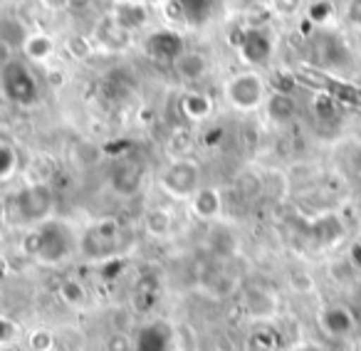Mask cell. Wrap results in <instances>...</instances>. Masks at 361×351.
Returning a JSON list of instances; mask_svg holds the SVG:
<instances>
[{
	"instance_id": "1",
	"label": "cell",
	"mask_w": 361,
	"mask_h": 351,
	"mask_svg": "<svg viewBox=\"0 0 361 351\" xmlns=\"http://www.w3.org/2000/svg\"><path fill=\"white\" fill-rule=\"evenodd\" d=\"M77 250H80V235H75V230L62 221L40 223L25 238V252L42 265H60L70 260Z\"/></svg>"
},
{
	"instance_id": "2",
	"label": "cell",
	"mask_w": 361,
	"mask_h": 351,
	"mask_svg": "<svg viewBox=\"0 0 361 351\" xmlns=\"http://www.w3.org/2000/svg\"><path fill=\"white\" fill-rule=\"evenodd\" d=\"M223 97L226 101L238 111H255L260 109L262 104L267 101V85L262 80L260 72L255 70H245L233 75L231 80L226 82L223 87Z\"/></svg>"
},
{
	"instance_id": "3",
	"label": "cell",
	"mask_w": 361,
	"mask_h": 351,
	"mask_svg": "<svg viewBox=\"0 0 361 351\" xmlns=\"http://www.w3.org/2000/svg\"><path fill=\"white\" fill-rule=\"evenodd\" d=\"M159 183L171 198H176V201H191L193 193L201 188V168H198V161L188 159V156L186 159H173L161 171Z\"/></svg>"
},
{
	"instance_id": "4",
	"label": "cell",
	"mask_w": 361,
	"mask_h": 351,
	"mask_svg": "<svg viewBox=\"0 0 361 351\" xmlns=\"http://www.w3.org/2000/svg\"><path fill=\"white\" fill-rule=\"evenodd\" d=\"M16 218L30 223L32 228L50 221L52 211V188L50 183H27L20 193H16Z\"/></svg>"
},
{
	"instance_id": "5",
	"label": "cell",
	"mask_w": 361,
	"mask_h": 351,
	"mask_svg": "<svg viewBox=\"0 0 361 351\" xmlns=\"http://www.w3.org/2000/svg\"><path fill=\"white\" fill-rule=\"evenodd\" d=\"M119 233L121 228L114 218H102V221L92 223L85 235H80V252L87 257H109L119 242Z\"/></svg>"
},
{
	"instance_id": "6",
	"label": "cell",
	"mask_w": 361,
	"mask_h": 351,
	"mask_svg": "<svg viewBox=\"0 0 361 351\" xmlns=\"http://www.w3.org/2000/svg\"><path fill=\"white\" fill-rule=\"evenodd\" d=\"M92 42H94V47H102V50L121 52V50H126L131 42H134V35H131V32H126L124 27H121L119 23L109 16V13H104V16H102L99 20H97V25H94Z\"/></svg>"
},
{
	"instance_id": "7",
	"label": "cell",
	"mask_w": 361,
	"mask_h": 351,
	"mask_svg": "<svg viewBox=\"0 0 361 351\" xmlns=\"http://www.w3.org/2000/svg\"><path fill=\"white\" fill-rule=\"evenodd\" d=\"M109 16L114 18L126 32L134 35L136 30H141V27L149 23L151 13H149V8H146L144 0H119V3H114V8L109 11Z\"/></svg>"
},
{
	"instance_id": "8",
	"label": "cell",
	"mask_w": 361,
	"mask_h": 351,
	"mask_svg": "<svg viewBox=\"0 0 361 351\" xmlns=\"http://www.w3.org/2000/svg\"><path fill=\"white\" fill-rule=\"evenodd\" d=\"M319 326L324 329V334L341 339V336H349L356 329V319L351 314L349 307L344 304H329L319 312Z\"/></svg>"
},
{
	"instance_id": "9",
	"label": "cell",
	"mask_w": 361,
	"mask_h": 351,
	"mask_svg": "<svg viewBox=\"0 0 361 351\" xmlns=\"http://www.w3.org/2000/svg\"><path fill=\"white\" fill-rule=\"evenodd\" d=\"M171 67L180 82H201L208 75V57L201 50H180Z\"/></svg>"
},
{
	"instance_id": "10",
	"label": "cell",
	"mask_w": 361,
	"mask_h": 351,
	"mask_svg": "<svg viewBox=\"0 0 361 351\" xmlns=\"http://www.w3.org/2000/svg\"><path fill=\"white\" fill-rule=\"evenodd\" d=\"M188 203L198 221H218L223 213V196L216 186H201Z\"/></svg>"
},
{
	"instance_id": "11",
	"label": "cell",
	"mask_w": 361,
	"mask_h": 351,
	"mask_svg": "<svg viewBox=\"0 0 361 351\" xmlns=\"http://www.w3.org/2000/svg\"><path fill=\"white\" fill-rule=\"evenodd\" d=\"M6 70L16 77V87H6V94L11 97L13 101H18V104H32V101L37 99V85L30 77V72L25 70V65L11 60L6 65Z\"/></svg>"
},
{
	"instance_id": "12",
	"label": "cell",
	"mask_w": 361,
	"mask_h": 351,
	"mask_svg": "<svg viewBox=\"0 0 361 351\" xmlns=\"http://www.w3.org/2000/svg\"><path fill=\"white\" fill-rule=\"evenodd\" d=\"M265 109H267V116H270L275 124H287V121H292L297 114L295 97H292L290 92H272V94H267Z\"/></svg>"
},
{
	"instance_id": "13",
	"label": "cell",
	"mask_w": 361,
	"mask_h": 351,
	"mask_svg": "<svg viewBox=\"0 0 361 351\" xmlns=\"http://www.w3.org/2000/svg\"><path fill=\"white\" fill-rule=\"evenodd\" d=\"M344 223H341L339 216H334V213H326V216L317 218L314 223H312V235H314V240L319 242V245H331V242L341 240L344 238Z\"/></svg>"
},
{
	"instance_id": "14",
	"label": "cell",
	"mask_w": 361,
	"mask_h": 351,
	"mask_svg": "<svg viewBox=\"0 0 361 351\" xmlns=\"http://www.w3.org/2000/svg\"><path fill=\"white\" fill-rule=\"evenodd\" d=\"M245 307L255 319H272L277 314V297L265 290H250L245 295Z\"/></svg>"
},
{
	"instance_id": "15",
	"label": "cell",
	"mask_w": 361,
	"mask_h": 351,
	"mask_svg": "<svg viewBox=\"0 0 361 351\" xmlns=\"http://www.w3.org/2000/svg\"><path fill=\"white\" fill-rule=\"evenodd\" d=\"M55 40L45 32H32V35L25 37L23 42V52H25L27 60L32 62H47L52 55H55Z\"/></svg>"
},
{
	"instance_id": "16",
	"label": "cell",
	"mask_w": 361,
	"mask_h": 351,
	"mask_svg": "<svg viewBox=\"0 0 361 351\" xmlns=\"http://www.w3.org/2000/svg\"><path fill=\"white\" fill-rule=\"evenodd\" d=\"M240 50L250 65H262V62H267V57H270L272 42L262 35V30H257L255 27V32H247V40L243 42Z\"/></svg>"
},
{
	"instance_id": "17",
	"label": "cell",
	"mask_w": 361,
	"mask_h": 351,
	"mask_svg": "<svg viewBox=\"0 0 361 351\" xmlns=\"http://www.w3.org/2000/svg\"><path fill=\"white\" fill-rule=\"evenodd\" d=\"M180 111L191 121H203L211 116L213 101L208 99L206 94H201V92H188V94L183 97V101H180Z\"/></svg>"
},
{
	"instance_id": "18",
	"label": "cell",
	"mask_w": 361,
	"mask_h": 351,
	"mask_svg": "<svg viewBox=\"0 0 361 351\" xmlns=\"http://www.w3.org/2000/svg\"><path fill=\"white\" fill-rule=\"evenodd\" d=\"M144 226L154 238H166L173 228V216L166 208H151L144 218Z\"/></svg>"
},
{
	"instance_id": "19",
	"label": "cell",
	"mask_w": 361,
	"mask_h": 351,
	"mask_svg": "<svg viewBox=\"0 0 361 351\" xmlns=\"http://www.w3.org/2000/svg\"><path fill=\"white\" fill-rule=\"evenodd\" d=\"M139 183H141V176L136 166H119L114 171V188L119 193H124V196L139 191Z\"/></svg>"
},
{
	"instance_id": "20",
	"label": "cell",
	"mask_w": 361,
	"mask_h": 351,
	"mask_svg": "<svg viewBox=\"0 0 361 351\" xmlns=\"http://www.w3.org/2000/svg\"><path fill=\"white\" fill-rule=\"evenodd\" d=\"M60 300L67 307H82L87 302V290L77 280H67L60 285Z\"/></svg>"
},
{
	"instance_id": "21",
	"label": "cell",
	"mask_w": 361,
	"mask_h": 351,
	"mask_svg": "<svg viewBox=\"0 0 361 351\" xmlns=\"http://www.w3.org/2000/svg\"><path fill=\"white\" fill-rule=\"evenodd\" d=\"M277 334L270 329H257L247 339V351H277Z\"/></svg>"
},
{
	"instance_id": "22",
	"label": "cell",
	"mask_w": 361,
	"mask_h": 351,
	"mask_svg": "<svg viewBox=\"0 0 361 351\" xmlns=\"http://www.w3.org/2000/svg\"><path fill=\"white\" fill-rule=\"evenodd\" d=\"M65 50L70 52V57H75V60H87V57H92V52H94V42L85 35H70L65 40Z\"/></svg>"
},
{
	"instance_id": "23",
	"label": "cell",
	"mask_w": 361,
	"mask_h": 351,
	"mask_svg": "<svg viewBox=\"0 0 361 351\" xmlns=\"http://www.w3.org/2000/svg\"><path fill=\"white\" fill-rule=\"evenodd\" d=\"M331 16H334V3L331 0H314L307 8V18H310L312 25H326Z\"/></svg>"
},
{
	"instance_id": "24",
	"label": "cell",
	"mask_w": 361,
	"mask_h": 351,
	"mask_svg": "<svg viewBox=\"0 0 361 351\" xmlns=\"http://www.w3.org/2000/svg\"><path fill=\"white\" fill-rule=\"evenodd\" d=\"M27 346H30L32 351H55L57 339L50 329H35L27 336Z\"/></svg>"
},
{
	"instance_id": "25",
	"label": "cell",
	"mask_w": 361,
	"mask_h": 351,
	"mask_svg": "<svg viewBox=\"0 0 361 351\" xmlns=\"http://www.w3.org/2000/svg\"><path fill=\"white\" fill-rule=\"evenodd\" d=\"M314 111H317V116H319V119L329 121V119H334V116L339 114V106H336V101L331 99L329 94H319V97H317V101H314Z\"/></svg>"
},
{
	"instance_id": "26",
	"label": "cell",
	"mask_w": 361,
	"mask_h": 351,
	"mask_svg": "<svg viewBox=\"0 0 361 351\" xmlns=\"http://www.w3.org/2000/svg\"><path fill=\"white\" fill-rule=\"evenodd\" d=\"M16 171V154L8 144H0V181Z\"/></svg>"
},
{
	"instance_id": "27",
	"label": "cell",
	"mask_w": 361,
	"mask_h": 351,
	"mask_svg": "<svg viewBox=\"0 0 361 351\" xmlns=\"http://www.w3.org/2000/svg\"><path fill=\"white\" fill-rule=\"evenodd\" d=\"M331 275H334L336 282H351L356 277V270H354V265L344 257V260H336L334 265H331Z\"/></svg>"
},
{
	"instance_id": "28",
	"label": "cell",
	"mask_w": 361,
	"mask_h": 351,
	"mask_svg": "<svg viewBox=\"0 0 361 351\" xmlns=\"http://www.w3.org/2000/svg\"><path fill=\"white\" fill-rule=\"evenodd\" d=\"M290 285L295 292H300V295H307V292L314 290V280H312L307 272H295V275L290 277Z\"/></svg>"
},
{
	"instance_id": "29",
	"label": "cell",
	"mask_w": 361,
	"mask_h": 351,
	"mask_svg": "<svg viewBox=\"0 0 361 351\" xmlns=\"http://www.w3.org/2000/svg\"><path fill=\"white\" fill-rule=\"evenodd\" d=\"M344 16H346V23L361 30V0H349L344 8Z\"/></svg>"
},
{
	"instance_id": "30",
	"label": "cell",
	"mask_w": 361,
	"mask_h": 351,
	"mask_svg": "<svg viewBox=\"0 0 361 351\" xmlns=\"http://www.w3.org/2000/svg\"><path fill=\"white\" fill-rule=\"evenodd\" d=\"M272 6H275V11L282 13V16H292V13L302 6V0H272Z\"/></svg>"
},
{
	"instance_id": "31",
	"label": "cell",
	"mask_w": 361,
	"mask_h": 351,
	"mask_svg": "<svg viewBox=\"0 0 361 351\" xmlns=\"http://www.w3.org/2000/svg\"><path fill=\"white\" fill-rule=\"evenodd\" d=\"M346 260H349L351 265H354L356 272H361V240L351 242L349 250H346Z\"/></svg>"
},
{
	"instance_id": "32",
	"label": "cell",
	"mask_w": 361,
	"mask_h": 351,
	"mask_svg": "<svg viewBox=\"0 0 361 351\" xmlns=\"http://www.w3.org/2000/svg\"><path fill=\"white\" fill-rule=\"evenodd\" d=\"M13 336H16V324H13L11 319H3V316H0V344H3V341H11Z\"/></svg>"
},
{
	"instance_id": "33",
	"label": "cell",
	"mask_w": 361,
	"mask_h": 351,
	"mask_svg": "<svg viewBox=\"0 0 361 351\" xmlns=\"http://www.w3.org/2000/svg\"><path fill=\"white\" fill-rule=\"evenodd\" d=\"M47 11H70V0H40Z\"/></svg>"
},
{
	"instance_id": "34",
	"label": "cell",
	"mask_w": 361,
	"mask_h": 351,
	"mask_svg": "<svg viewBox=\"0 0 361 351\" xmlns=\"http://www.w3.org/2000/svg\"><path fill=\"white\" fill-rule=\"evenodd\" d=\"M94 0H70V11H87Z\"/></svg>"
}]
</instances>
